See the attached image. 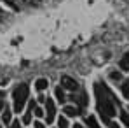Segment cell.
Masks as SVG:
<instances>
[{"label": "cell", "instance_id": "cell-1", "mask_svg": "<svg viewBox=\"0 0 129 128\" xmlns=\"http://www.w3.org/2000/svg\"><path fill=\"white\" fill-rule=\"evenodd\" d=\"M96 97H98V111L101 114V119L107 125H110V118L115 116V107H113V102L110 100V93L105 84L101 83L96 84Z\"/></svg>", "mask_w": 129, "mask_h": 128}, {"label": "cell", "instance_id": "cell-2", "mask_svg": "<svg viewBox=\"0 0 129 128\" xmlns=\"http://www.w3.org/2000/svg\"><path fill=\"white\" fill-rule=\"evenodd\" d=\"M28 93H30V88L24 84H18L16 86V89L12 91V98H14V111L16 112H19L23 111V107H24V102H26V98H28Z\"/></svg>", "mask_w": 129, "mask_h": 128}, {"label": "cell", "instance_id": "cell-3", "mask_svg": "<svg viewBox=\"0 0 129 128\" xmlns=\"http://www.w3.org/2000/svg\"><path fill=\"white\" fill-rule=\"evenodd\" d=\"M54 116H56V105L51 98L45 100V118H47V123H52L54 121Z\"/></svg>", "mask_w": 129, "mask_h": 128}, {"label": "cell", "instance_id": "cell-4", "mask_svg": "<svg viewBox=\"0 0 129 128\" xmlns=\"http://www.w3.org/2000/svg\"><path fill=\"white\" fill-rule=\"evenodd\" d=\"M61 88L68 89V91H77V89H79V84H77V81L72 79L70 76H63V77H61Z\"/></svg>", "mask_w": 129, "mask_h": 128}, {"label": "cell", "instance_id": "cell-5", "mask_svg": "<svg viewBox=\"0 0 129 128\" xmlns=\"http://www.w3.org/2000/svg\"><path fill=\"white\" fill-rule=\"evenodd\" d=\"M47 86H49V81H47V79H37V83H35V89H37V91H44Z\"/></svg>", "mask_w": 129, "mask_h": 128}, {"label": "cell", "instance_id": "cell-6", "mask_svg": "<svg viewBox=\"0 0 129 128\" xmlns=\"http://www.w3.org/2000/svg\"><path fill=\"white\" fill-rule=\"evenodd\" d=\"M119 65H120V68H122V70H129V53H126V54L120 58Z\"/></svg>", "mask_w": 129, "mask_h": 128}, {"label": "cell", "instance_id": "cell-7", "mask_svg": "<svg viewBox=\"0 0 129 128\" xmlns=\"http://www.w3.org/2000/svg\"><path fill=\"white\" fill-rule=\"evenodd\" d=\"M63 111H64L66 116H72V118H75V116L79 114V109H77V107H72V105H66Z\"/></svg>", "mask_w": 129, "mask_h": 128}, {"label": "cell", "instance_id": "cell-8", "mask_svg": "<svg viewBox=\"0 0 129 128\" xmlns=\"http://www.w3.org/2000/svg\"><path fill=\"white\" fill-rule=\"evenodd\" d=\"M2 121H4L5 125H7V123H11V109H7V107H5V109L2 111Z\"/></svg>", "mask_w": 129, "mask_h": 128}, {"label": "cell", "instance_id": "cell-9", "mask_svg": "<svg viewBox=\"0 0 129 128\" xmlns=\"http://www.w3.org/2000/svg\"><path fill=\"white\" fill-rule=\"evenodd\" d=\"M86 123L89 125V128H100V126H98V121H96V118H94V116H87V118H86Z\"/></svg>", "mask_w": 129, "mask_h": 128}, {"label": "cell", "instance_id": "cell-10", "mask_svg": "<svg viewBox=\"0 0 129 128\" xmlns=\"http://www.w3.org/2000/svg\"><path fill=\"white\" fill-rule=\"evenodd\" d=\"M31 109H33V102L30 104V111L23 116V123H26V125H28V123H31Z\"/></svg>", "mask_w": 129, "mask_h": 128}, {"label": "cell", "instance_id": "cell-11", "mask_svg": "<svg viewBox=\"0 0 129 128\" xmlns=\"http://www.w3.org/2000/svg\"><path fill=\"white\" fill-rule=\"evenodd\" d=\"M56 98L59 100V102H63L64 100V91H63V88L59 86V88H56Z\"/></svg>", "mask_w": 129, "mask_h": 128}, {"label": "cell", "instance_id": "cell-12", "mask_svg": "<svg viewBox=\"0 0 129 128\" xmlns=\"http://www.w3.org/2000/svg\"><path fill=\"white\" fill-rule=\"evenodd\" d=\"M122 95L129 98V81H124V84H122Z\"/></svg>", "mask_w": 129, "mask_h": 128}, {"label": "cell", "instance_id": "cell-13", "mask_svg": "<svg viewBox=\"0 0 129 128\" xmlns=\"http://www.w3.org/2000/svg\"><path fill=\"white\" fill-rule=\"evenodd\" d=\"M120 119L124 121V125H126V126H129V114L126 112V111H120Z\"/></svg>", "mask_w": 129, "mask_h": 128}, {"label": "cell", "instance_id": "cell-14", "mask_svg": "<svg viewBox=\"0 0 129 128\" xmlns=\"http://www.w3.org/2000/svg\"><path fill=\"white\" fill-rule=\"evenodd\" d=\"M58 125H59V128H68V121H66L64 116H61V118L58 119Z\"/></svg>", "mask_w": 129, "mask_h": 128}, {"label": "cell", "instance_id": "cell-15", "mask_svg": "<svg viewBox=\"0 0 129 128\" xmlns=\"http://www.w3.org/2000/svg\"><path fill=\"white\" fill-rule=\"evenodd\" d=\"M110 77H112L113 81H120V77H122V76H120L119 72H115V70H113V72H110Z\"/></svg>", "mask_w": 129, "mask_h": 128}, {"label": "cell", "instance_id": "cell-16", "mask_svg": "<svg viewBox=\"0 0 129 128\" xmlns=\"http://www.w3.org/2000/svg\"><path fill=\"white\" fill-rule=\"evenodd\" d=\"M35 116H37V118H42L44 111H42V109H39V107H35Z\"/></svg>", "mask_w": 129, "mask_h": 128}, {"label": "cell", "instance_id": "cell-17", "mask_svg": "<svg viewBox=\"0 0 129 128\" xmlns=\"http://www.w3.org/2000/svg\"><path fill=\"white\" fill-rule=\"evenodd\" d=\"M11 128H21V125H19V121H14V123L11 125Z\"/></svg>", "mask_w": 129, "mask_h": 128}, {"label": "cell", "instance_id": "cell-18", "mask_svg": "<svg viewBox=\"0 0 129 128\" xmlns=\"http://www.w3.org/2000/svg\"><path fill=\"white\" fill-rule=\"evenodd\" d=\"M33 128H45L42 125V123H39V121H35V125H33Z\"/></svg>", "mask_w": 129, "mask_h": 128}, {"label": "cell", "instance_id": "cell-19", "mask_svg": "<svg viewBox=\"0 0 129 128\" xmlns=\"http://www.w3.org/2000/svg\"><path fill=\"white\" fill-rule=\"evenodd\" d=\"M4 109H5V102H2V100H0V111H4Z\"/></svg>", "mask_w": 129, "mask_h": 128}, {"label": "cell", "instance_id": "cell-20", "mask_svg": "<svg viewBox=\"0 0 129 128\" xmlns=\"http://www.w3.org/2000/svg\"><path fill=\"white\" fill-rule=\"evenodd\" d=\"M110 128H120L119 125H115V123H110Z\"/></svg>", "mask_w": 129, "mask_h": 128}, {"label": "cell", "instance_id": "cell-21", "mask_svg": "<svg viewBox=\"0 0 129 128\" xmlns=\"http://www.w3.org/2000/svg\"><path fill=\"white\" fill-rule=\"evenodd\" d=\"M4 97H5V91H4V89H0V98H4Z\"/></svg>", "mask_w": 129, "mask_h": 128}, {"label": "cell", "instance_id": "cell-22", "mask_svg": "<svg viewBox=\"0 0 129 128\" xmlns=\"http://www.w3.org/2000/svg\"><path fill=\"white\" fill-rule=\"evenodd\" d=\"M73 128H82V126H80V125H75V126H73Z\"/></svg>", "mask_w": 129, "mask_h": 128}, {"label": "cell", "instance_id": "cell-23", "mask_svg": "<svg viewBox=\"0 0 129 128\" xmlns=\"http://www.w3.org/2000/svg\"><path fill=\"white\" fill-rule=\"evenodd\" d=\"M0 12H2V11H0Z\"/></svg>", "mask_w": 129, "mask_h": 128}]
</instances>
